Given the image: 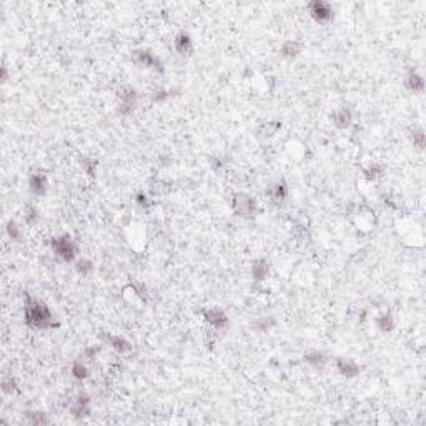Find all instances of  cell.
I'll use <instances>...</instances> for the list:
<instances>
[{
	"label": "cell",
	"mask_w": 426,
	"mask_h": 426,
	"mask_svg": "<svg viewBox=\"0 0 426 426\" xmlns=\"http://www.w3.org/2000/svg\"><path fill=\"white\" fill-rule=\"evenodd\" d=\"M24 322L27 327L35 330H47L53 327V313L42 300L27 296L24 306Z\"/></svg>",
	"instance_id": "1"
},
{
	"label": "cell",
	"mask_w": 426,
	"mask_h": 426,
	"mask_svg": "<svg viewBox=\"0 0 426 426\" xmlns=\"http://www.w3.org/2000/svg\"><path fill=\"white\" fill-rule=\"evenodd\" d=\"M50 246H52L53 255L58 260H62V262L72 263L79 260V245H77V241L68 233L53 237L52 241H50Z\"/></svg>",
	"instance_id": "2"
},
{
	"label": "cell",
	"mask_w": 426,
	"mask_h": 426,
	"mask_svg": "<svg viewBox=\"0 0 426 426\" xmlns=\"http://www.w3.org/2000/svg\"><path fill=\"white\" fill-rule=\"evenodd\" d=\"M232 208L238 217H251L256 212V200L248 193H235L232 198Z\"/></svg>",
	"instance_id": "3"
},
{
	"label": "cell",
	"mask_w": 426,
	"mask_h": 426,
	"mask_svg": "<svg viewBox=\"0 0 426 426\" xmlns=\"http://www.w3.org/2000/svg\"><path fill=\"white\" fill-rule=\"evenodd\" d=\"M308 12L311 18L318 24H330L335 17V10L333 7L330 5L328 2H323V0H313V2L308 3Z\"/></svg>",
	"instance_id": "4"
},
{
	"label": "cell",
	"mask_w": 426,
	"mask_h": 426,
	"mask_svg": "<svg viewBox=\"0 0 426 426\" xmlns=\"http://www.w3.org/2000/svg\"><path fill=\"white\" fill-rule=\"evenodd\" d=\"M132 60L145 68H152L155 72H163V62L160 60L152 50H135L132 55Z\"/></svg>",
	"instance_id": "5"
},
{
	"label": "cell",
	"mask_w": 426,
	"mask_h": 426,
	"mask_svg": "<svg viewBox=\"0 0 426 426\" xmlns=\"http://www.w3.org/2000/svg\"><path fill=\"white\" fill-rule=\"evenodd\" d=\"M137 92L132 87H122L118 90V113L120 115H130L137 107Z\"/></svg>",
	"instance_id": "6"
},
{
	"label": "cell",
	"mask_w": 426,
	"mask_h": 426,
	"mask_svg": "<svg viewBox=\"0 0 426 426\" xmlns=\"http://www.w3.org/2000/svg\"><path fill=\"white\" fill-rule=\"evenodd\" d=\"M201 315H203L205 323L210 325L213 330H223V328L228 327L227 313L222 308H218V306H210V308H205L203 311H201Z\"/></svg>",
	"instance_id": "7"
},
{
	"label": "cell",
	"mask_w": 426,
	"mask_h": 426,
	"mask_svg": "<svg viewBox=\"0 0 426 426\" xmlns=\"http://www.w3.org/2000/svg\"><path fill=\"white\" fill-rule=\"evenodd\" d=\"M29 190L35 196H44L48 190V178L44 172H35L29 177Z\"/></svg>",
	"instance_id": "8"
},
{
	"label": "cell",
	"mask_w": 426,
	"mask_h": 426,
	"mask_svg": "<svg viewBox=\"0 0 426 426\" xmlns=\"http://www.w3.org/2000/svg\"><path fill=\"white\" fill-rule=\"evenodd\" d=\"M335 365H336L338 373H340L341 377L355 378L361 373V366L351 358H336Z\"/></svg>",
	"instance_id": "9"
},
{
	"label": "cell",
	"mask_w": 426,
	"mask_h": 426,
	"mask_svg": "<svg viewBox=\"0 0 426 426\" xmlns=\"http://www.w3.org/2000/svg\"><path fill=\"white\" fill-rule=\"evenodd\" d=\"M103 341L107 343L113 351H117V353H120V355H125L128 351H132V343L128 341L125 336L107 333V335H103Z\"/></svg>",
	"instance_id": "10"
},
{
	"label": "cell",
	"mask_w": 426,
	"mask_h": 426,
	"mask_svg": "<svg viewBox=\"0 0 426 426\" xmlns=\"http://www.w3.org/2000/svg\"><path fill=\"white\" fill-rule=\"evenodd\" d=\"M173 47L180 55H190L193 52V40H191L190 34H187V32L177 34L175 40H173Z\"/></svg>",
	"instance_id": "11"
},
{
	"label": "cell",
	"mask_w": 426,
	"mask_h": 426,
	"mask_svg": "<svg viewBox=\"0 0 426 426\" xmlns=\"http://www.w3.org/2000/svg\"><path fill=\"white\" fill-rule=\"evenodd\" d=\"M331 118H333V123H335L338 128H341V130L351 127V123H353V113H351V110L346 108V107H341V108L335 110V113L331 115Z\"/></svg>",
	"instance_id": "12"
},
{
	"label": "cell",
	"mask_w": 426,
	"mask_h": 426,
	"mask_svg": "<svg viewBox=\"0 0 426 426\" xmlns=\"http://www.w3.org/2000/svg\"><path fill=\"white\" fill-rule=\"evenodd\" d=\"M70 413L73 416H85L90 413V398L87 395H79L70 405Z\"/></svg>",
	"instance_id": "13"
},
{
	"label": "cell",
	"mask_w": 426,
	"mask_h": 426,
	"mask_svg": "<svg viewBox=\"0 0 426 426\" xmlns=\"http://www.w3.org/2000/svg\"><path fill=\"white\" fill-rule=\"evenodd\" d=\"M270 273V265L267 260L260 258V260H255L253 263H251V278H253L255 282H263L267 280Z\"/></svg>",
	"instance_id": "14"
},
{
	"label": "cell",
	"mask_w": 426,
	"mask_h": 426,
	"mask_svg": "<svg viewBox=\"0 0 426 426\" xmlns=\"http://www.w3.org/2000/svg\"><path fill=\"white\" fill-rule=\"evenodd\" d=\"M301 50H303V45L300 42H296V40H286V42L282 45L280 52L285 58L293 60V58H296L301 53Z\"/></svg>",
	"instance_id": "15"
},
{
	"label": "cell",
	"mask_w": 426,
	"mask_h": 426,
	"mask_svg": "<svg viewBox=\"0 0 426 426\" xmlns=\"http://www.w3.org/2000/svg\"><path fill=\"white\" fill-rule=\"evenodd\" d=\"M405 87L408 89L410 92H418V94H421L425 89V82H423V77L420 75V73L416 72H410L408 75H406L405 79Z\"/></svg>",
	"instance_id": "16"
},
{
	"label": "cell",
	"mask_w": 426,
	"mask_h": 426,
	"mask_svg": "<svg viewBox=\"0 0 426 426\" xmlns=\"http://www.w3.org/2000/svg\"><path fill=\"white\" fill-rule=\"evenodd\" d=\"M268 195L270 198H272L273 201H283L288 196V187L285 182H278L275 183V185L272 187V189L268 190Z\"/></svg>",
	"instance_id": "17"
},
{
	"label": "cell",
	"mask_w": 426,
	"mask_h": 426,
	"mask_svg": "<svg viewBox=\"0 0 426 426\" xmlns=\"http://www.w3.org/2000/svg\"><path fill=\"white\" fill-rule=\"evenodd\" d=\"M305 361L308 365L315 366V368H320V366H323L325 363H327V356H325L320 350H310L305 353Z\"/></svg>",
	"instance_id": "18"
},
{
	"label": "cell",
	"mask_w": 426,
	"mask_h": 426,
	"mask_svg": "<svg viewBox=\"0 0 426 426\" xmlns=\"http://www.w3.org/2000/svg\"><path fill=\"white\" fill-rule=\"evenodd\" d=\"M70 372H72V377L75 379H79V381H84V379L90 377V372L84 361H73Z\"/></svg>",
	"instance_id": "19"
},
{
	"label": "cell",
	"mask_w": 426,
	"mask_h": 426,
	"mask_svg": "<svg viewBox=\"0 0 426 426\" xmlns=\"http://www.w3.org/2000/svg\"><path fill=\"white\" fill-rule=\"evenodd\" d=\"M377 327L379 331L383 333H390L393 328H395V318L391 317L390 313H383L379 315V317L377 318Z\"/></svg>",
	"instance_id": "20"
},
{
	"label": "cell",
	"mask_w": 426,
	"mask_h": 426,
	"mask_svg": "<svg viewBox=\"0 0 426 426\" xmlns=\"http://www.w3.org/2000/svg\"><path fill=\"white\" fill-rule=\"evenodd\" d=\"M5 232L10 240L13 241H22V238H24V232H22V227L18 225L17 222H13V220H8L7 222V227H5Z\"/></svg>",
	"instance_id": "21"
},
{
	"label": "cell",
	"mask_w": 426,
	"mask_h": 426,
	"mask_svg": "<svg viewBox=\"0 0 426 426\" xmlns=\"http://www.w3.org/2000/svg\"><path fill=\"white\" fill-rule=\"evenodd\" d=\"M384 173V167L381 163H372L368 168H365V178L366 180H378L379 177H383Z\"/></svg>",
	"instance_id": "22"
},
{
	"label": "cell",
	"mask_w": 426,
	"mask_h": 426,
	"mask_svg": "<svg viewBox=\"0 0 426 426\" xmlns=\"http://www.w3.org/2000/svg\"><path fill=\"white\" fill-rule=\"evenodd\" d=\"M75 270L77 273L82 275V277H87V275H90L92 272H94V262L89 258H80L75 262Z\"/></svg>",
	"instance_id": "23"
},
{
	"label": "cell",
	"mask_w": 426,
	"mask_h": 426,
	"mask_svg": "<svg viewBox=\"0 0 426 426\" xmlns=\"http://www.w3.org/2000/svg\"><path fill=\"white\" fill-rule=\"evenodd\" d=\"M24 220H25V225H29V227H35L37 223H39V220H40V212L34 207V205H30V207H27V208H25Z\"/></svg>",
	"instance_id": "24"
},
{
	"label": "cell",
	"mask_w": 426,
	"mask_h": 426,
	"mask_svg": "<svg viewBox=\"0 0 426 426\" xmlns=\"http://www.w3.org/2000/svg\"><path fill=\"white\" fill-rule=\"evenodd\" d=\"M25 420H27V423H30V425H47L48 423L47 415L42 413V411H29V413H25Z\"/></svg>",
	"instance_id": "25"
},
{
	"label": "cell",
	"mask_w": 426,
	"mask_h": 426,
	"mask_svg": "<svg viewBox=\"0 0 426 426\" xmlns=\"http://www.w3.org/2000/svg\"><path fill=\"white\" fill-rule=\"evenodd\" d=\"M2 390L7 395H12L13 391H17V379L13 377H5L2 379Z\"/></svg>",
	"instance_id": "26"
},
{
	"label": "cell",
	"mask_w": 426,
	"mask_h": 426,
	"mask_svg": "<svg viewBox=\"0 0 426 426\" xmlns=\"http://www.w3.org/2000/svg\"><path fill=\"white\" fill-rule=\"evenodd\" d=\"M413 143L416 145V148L421 150L425 146V134L421 128H418V130H413Z\"/></svg>",
	"instance_id": "27"
},
{
	"label": "cell",
	"mask_w": 426,
	"mask_h": 426,
	"mask_svg": "<svg viewBox=\"0 0 426 426\" xmlns=\"http://www.w3.org/2000/svg\"><path fill=\"white\" fill-rule=\"evenodd\" d=\"M258 323H262V327H258L256 330H260V331H268V330L275 325V318H272V317H268V318H260Z\"/></svg>",
	"instance_id": "28"
},
{
	"label": "cell",
	"mask_w": 426,
	"mask_h": 426,
	"mask_svg": "<svg viewBox=\"0 0 426 426\" xmlns=\"http://www.w3.org/2000/svg\"><path fill=\"white\" fill-rule=\"evenodd\" d=\"M135 201H137V205H139V207H142L143 210H146L150 207V198L148 196H146L145 193H139L135 196Z\"/></svg>",
	"instance_id": "29"
},
{
	"label": "cell",
	"mask_w": 426,
	"mask_h": 426,
	"mask_svg": "<svg viewBox=\"0 0 426 426\" xmlns=\"http://www.w3.org/2000/svg\"><path fill=\"white\" fill-rule=\"evenodd\" d=\"M82 165H84L85 172L89 173V175H95V163H94V160L84 158V160H82Z\"/></svg>",
	"instance_id": "30"
},
{
	"label": "cell",
	"mask_w": 426,
	"mask_h": 426,
	"mask_svg": "<svg viewBox=\"0 0 426 426\" xmlns=\"http://www.w3.org/2000/svg\"><path fill=\"white\" fill-rule=\"evenodd\" d=\"M97 353H98V348H92V346H89L85 350V358L87 360H95V356H97Z\"/></svg>",
	"instance_id": "31"
},
{
	"label": "cell",
	"mask_w": 426,
	"mask_h": 426,
	"mask_svg": "<svg viewBox=\"0 0 426 426\" xmlns=\"http://www.w3.org/2000/svg\"><path fill=\"white\" fill-rule=\"evenodd\" d=\"M168 97H170V94H168L167 90H158L157 95L153 97V100H155V102H163V100L168 98Z\"/></svg>",
	"instance_id": "32"
},
{
	"label": "cell",
	"mask_w": 426,
	"mask_h": 426,
	"mask_svg": "<svg viewBox=\"0 0 426 426\" xmlns=\"http://www.w3.org/2000/svg\"><path fill=\"white\" fill-rule=\"evenodd\" d=\"M8 79V70H7V65L2 67V82H7Z\"/></svg>",
	"instance_id": "33"
}]
</instances>
